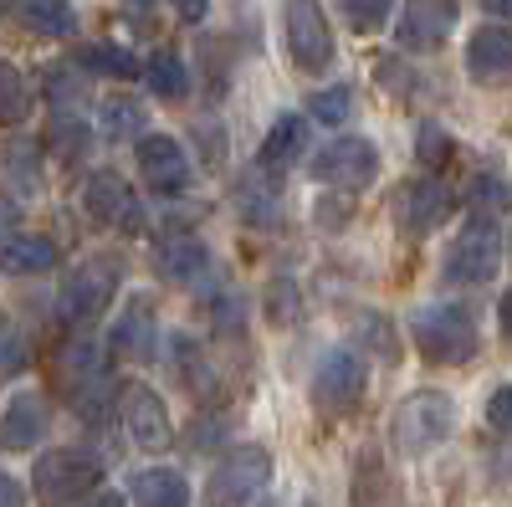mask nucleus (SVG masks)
<instances>
[{"instance_id": "nucleus-1", "label": "nucleus", "mask_w": 512, "mask_h": 507, "mask_svg": "<svg viewBox=\"0 0 512 507\" xmlns=\"http://www.w3.org/2000/svg\"><path fill=\"white\" fill-rule=\"evenodd\" d=\"M410 338L431 364H472L482 349V328L461 303H431L410 318Z\"/></svg>"}, {"instance_id": "nucleus-2", "label": "nucleus", "mask_w": 512, "mask_h": 507, "mask_svg": "<svg viewBox=\"0 0 512 507\" xmlns=\"http://www.w3.org/2000/svg\"><path fill=\"white\" fill-rule=\"evenodd\" d=\"M456 431V400L446 390H415L390 420V441L400 456H431Z\"/></svg>"}, {"instance_id": "nucleus-3", "label": "nucleus", "mask_w": 512, "mask_h": 507, "mask_svg": "<svg viewBox=\"0 0 512 507\" xmlns=\"http://www.w3.org/2000/svg\"><path fill=\"white\" fill-rule=\"evenodd\" d=\"M502 267V226L497 216H482V210H472L461 226V236L446 246V282L456 287H482L492 282Z\"/></svg>"}, {"instance_id": "nucleus-4", "label": "nucleus", "mask_w": 512, "mask_h": 507, "mask_svg": "<svg viewBox=\"0 0 512 507\" xmlns=\"http://www.w3.org/2000/svg\"><path fill=\"white\" fill-rule=\"evenodd\" d=\"M31 482H36V497L47 502V507H67V502H77V497L98 492V482H103V456L82 451V446H57V451H47V456H36Z\"/></svg>"}, {"instance_id": "nucleus-5", "label": "nucleus", "mask_w": 512, "mask_h": 507, "mask_svg": "<svg viewBox=\"0 0 512 507\" xmlns=\"http://www.w3.org/2000/svg\"><path fill=\"white\" fill-rule=\"evenodd\" d=\"M267 482H272V451L267 446H236V451H226L216 467H210L200 502L205 507H241Z\"/></svg>"}, {"instance_id": "nucleus-6", "label": "nucleus", "mask_w": 512, "mask_h": 507, "mask_svg": "<svg viewBox=\"0 0 512 507\" xmlns=\"http://www.w3.org/2000/svg\"><path fill=\"white\" fill-rule=\"evenodd\" d=\"M113 292H118V262L113 257H93V262H82L62 292H57V313L67 328H82V323H93L103 318V308L113 303Z\"/></svg>"}, {"instance_id": "nucleus-7", "label": "nucleus", "mask_w": 512, "mask_h": 507, "mask_svg": "<svg viewBox=\"0 0 512 507\" xmlns=\"http://www.w3.org/2000/svg\"><path fill=\"white\" fill-rule=\"evenodd\" d=\"M287 16V52L297 72H328L333 67V26L323 0H282Z\"/></svg>"}, {"instance_id": "nucleus-8", "label": "nucleus", "mask_w": 512, "mask_h": 507, "mask_svg": "<svg viewBox=\"0 0 512 507\" xmlns=\"http://www.w3.org/2000/svg\"><path fill=\"white\" fill-rule=\"evenodd\" d=\"M364 390H369V364H364V354H354V349L323 354V364H318V374H313V405H318L323 415H349V410L364 400Z\"/></svg>"}, {"instance_id": "nucleus-9", "label": "nucleus", "mask_w": 512, "mask_h": 507, "mask_svg": "<svg viewBox=\"0 0 512 507\" xmlns=\"http://www.w3.org/2000/svg\"><path fill=\"white\" fill-rule=\"evenodd\" d=\"M379 175V149L369 139H333L313 154V180L333 190H369Z\"/></svg>"}, {"instance_id": "nucleus-10", "label": "nucleus", "mask_w": 512, "mask_h": 507, "mask_svg": "<svg viewBox=\"0 0 512 507\" xmlns=\"http://www.w3.org/2000/svg\"><path fill=\"white\" fill-rule=\"evenodd\" d=\"M82 210H88L93 221H103V226L144 231V205H139L134 190H128V180L113 175V169H98V175L82 185Z\"/></svg>"}, {"instance_id": "nucleus-11", "label": "nucleus", "mask_w": 512, "mask_h": 507, "mask_svg": "<svg viewBox=\"0 0 512 507\" xmlns=\"http://www.w3.org/2000/svg\"><path fill=\"white\" fill-rule=\"evenodd\" d=\"M456 210V195H451V185H441L436 175L431 180H410V185H400V195H395V226L405 231V236H431L446 216Z\"/></svg>"}, {"instance_id": "nucleus-12", "label": "nucleus", "mask_w": 512, "mask_h": 507, "mask_svg": "<svg viewBox=\"0 0 512 507\" xmlns=\"http://www.w3.org/2000/svg\"><path fill=\"white\" fill-rule=\"evenodd\" d=\"M108 349L128 364H149L159 354V318H154L149 292H134V298L123 303V313L113 318V333H108Z\"/></svg>"}, {"instance_id": "nucleus-13", "label": "nucleus", "mask_w": 512, "mask_h": 507, "mask_svg": "<svg viewBox=\"0 0 512 507\" xmlns=\"http://www.w3.org/2000/svg\"><path fill=\"white\" fill-rule=\"evenodd\" d=\"M139 180L154 195H185L190 190V154L169 134H144L139 139Z\"/></svg>"}, {"instance_id": "nucleus-14", "label": "nucleus", "mask_w": 512, "mask_h": 507, "mask_svg": "<svg viewBox=\"0 0 512 507\" xmlns=\"http://www.w3.org/2000/svg\"><path fill=\"white\" fill-rule=\"evenodd\" d=\"M118 415H123V431H128V441H134L139 451H164L169 446V410H164V400L149 390V385H123V395H118Z\"/></svg>"}, {"instance_id": "nucleus-15", "label": "nucleus", "mask_w": 512, "mask_h": 507, "mask_svg": "<svg viewBox=\"0 0 512 507\" xmlns=\"http://www.w3.org/2000/svg\"><path fill=\"white\" fill-rule=\"evenodd\" d=\"M451 31H456V0H410L395 26L400 47L410 52H436Z\"/></svg>"}, {"instance_id": "nucleus-16", "label": "nucleus", "mask_w": 512, "mask_h": 507, "mask_svg": "<svg viewBox=\"0 0 512 507\" xmlns=\"http://www.w3.org/2000/svg\"><path fill=\"white\" fill-rule=\"evenodd\" d=\"M154 272L175 287H200L210 277V251L195 236H164L154 246Z\"/></svg>"}, {"instance_id": "nucleus-17", "label": "nucleus", "mask_w": 512, "mask_h": 507, "mask_svg": "<svg viewBox=\"0 0 512 507\" xmlns=\"http://www.w3.org/2000/svg\"><path fill=\"white\" fill-rule=\"evenodd\" d=\"M41 436H47V405H41V395L21 390L6 400V410H0V446L6 451H36Z\"/></svg>"}, {"instance_id": "nucleus-18", "label": "nucleus", "mask_w": 512, "mask_h": 507, "mask_svg": "<svg viewBox=\"0 0 512 507\" xmlns=\"http://www.w3.org/2000/svg\"><path fill=\"white\" fill-rule=\"evenodd\" d=\"M308 154V118L303 113H282L267 139H262V154H256V169H267V175H287V169Z\"/></svg>"}, {"instance_id": "nucleus-19", "label": "nucleus", "mask_w": 512, "mask_h": 507, "mask_svg": "<svg viewBox=\"0 0 512 507\" xmlns=\"http://www.w3.org/2000/svg\"><path fill=\"white\" fill-rule=\"evenodd\" d=\"M466 72L477 82H502L512 77V26H482L466 41Z\"/></svg>"}, {"instance_id": "nucleus-20", "label": "nucleus", "mask_w": 512, "mask_h": 507, "mask_svg": "<svg viewBox=\"0 0 512 507\" xmlns=\"http://www.w3.org/2000/svg\"><path fill=\"white\" fill-rule=\"evenodd\" d=\"M57 241L52 236H31V231H16V236H0V272L11 277H36V272H52L57 267Z\"/></svg>"}, {"instance_id": "nucleus-21", "label": "nucleus", "mask_w": 512, "mask_h": 507, "mask_svg": "<svg viewBox=\"0 0 512 507\" xmlns=\"http://www.w3.org/2000/svg\"><path fill=\"white\" fill-rule=\"evenodd\" d=\"M128 497H134V507H190V482L175 467H149L134 477Z\"/></svg>"}, {"instance_id": "nucleus-22", "label": "nucleus", "mask_w": 512, "mask_h": 507, "mask_svg": "<svg viewBox=\"0 0 512 507\" xmlns=\"http://www.w3.org/2000/svg\"><path fill=\"white\" fill-rule=\"evenodd\" d=\"M169 364H175V374H180V385L190 390V395H200V400H210L216 395V359H205V349L195 344V338H175L169 344Z\"/></svg>"}, {"instance_id": "nucleus-23", "label": "nucleus", "mask_w": 512, "mask_h": 507, "mask_svg": "<svg viewBox=\"0 0 512 507\" xmlns=\"http://www.w3.org/2000/svg\"><path fill=\"white\" fill-rule=\"evenodd\" d=\"M88 77H113V82H128V77H139L144 67L134 62V52H123V47H113V41H88V47H77V57H72Z\"/></svg>"}, {"instance_id": "nucleus-24", "label": "nucleus", "mask_w": 512, "mask_h": 507, "mask_svg": "<svg viewBox=\"0 0 512 507\" xmlns=\"http://www.w3.org/2000/svg\"><path fill=\"white\" fill-rule=\"evenodd\" d=\"M16 16H21V26L36 31V36H72V31H77L72 0H16Z\"/></svg>"}, {"instance_id": "nucleus-25", "label": "nucleus", "mask_w": 512, "mask_h": 507, "mask_svg": "<svg viewBox=\"0 0 512 507\" xmlns=\"http://www.w3.org/2000/svg\"><path fill=\"white\" fill-rule=\"evenodd\" d=\"M236 200H241V216L256 221V226H272L277 221V180L267 169H251V175L236 185Z\"/></svg>"}, {"instance_id": "nucleus-26", "label": "nucleus", "mask_w": 512, "mask_h": 507, "mask_svg": "<svg viewBox=\"0 0 512 507\" xmlns=\"http://www.w3.org/2000/svg\"><path fill=\"white\" fill-rule=\"evenodd\" d=\"M144 82H149V93L164 98V103H180L190 93V72H185V62L175 52H154L149 67H144Z\"/></svg>"}, {"instance_id": "nucleus-27", "label": "nucleus", "mask_w": 512, "mask_h": 507, "mask_svg": "<svg viewBox=\"0 0 512 507\" xmlns=\"http://www.w3.org/2000/svg\"><path fill=\"white\" fill-rule=\"evenodd\" d=\"M88 123H82L77 113H52V129H47V149L57 164H77L82 149H88Z\"/></svg>"}, {"instance_id": "nucleus-28", "label": "nucleus", "mask_w": 512, "mask_h": 507, "mask_svg": "<svg viewBox=\"0 0 512 507\" xmlns=\"http://www.w3.org/2000/svg\"><path fill=\"white\" fill-rule=\"evenodd\" d=\"M26 113H31V82L11 57H0V123H21Z\"/></svg>"}, {"instance_id": "nucleus-29", "label": "nucleus", "mask_w": 512, "mask_h": 507, "mask_svg": "<svg viewBox=\"0 0 512 507\" xmlns=\"http://www.w3.org/2000/svg\"><path fill=\"white\" fill-rule=\"evenodd\" d=\"M47 98L57 113H72L82 98H88V72H82L77 62H57L47 67Z\"/></svg>"}, {"instance_id": "nucleus-30", "label": "nucleus", "mask_w": 512, "mask_h": 507, "mask_svg": "<svg viewBox=\"0 0 512 507\" xmlns=\"http://www.w3.org/2000/svg\"><path fill=\"white\" fill-rule=\"evenodd\" d=\"M144 123H149V108L139 98H108L103 103V134L108 139H134V134H144Z\"/></svg>"}, {"instance_id": "nucleus-31", "label": "nucleus", "mask_w": 512, "mask_h": 507, "mask_svg": "<svg viewBox=\"0 0 512 507\" xmlns=\"http://www.w3.org/2000/svg\"><path fill=\"white\" fill-rule=\"evenodd\" d=\"M0 154H6L11 195H16V190H36V180H41V154H36V144H31V139H11Z\"/></svg>"}, {"instance_id": "nucleus-32", "label": "nucleus", "mask_w": 512, "mask_h": 507, "mask_svg": "<svg viewBox=\"0 0 512 507\" xmlns=\"http://www.w3.org/2000/svg\"><path fill=\"white\" fill-rule=\"evenodd\" d=\"M338 6H344V21L359 36H374V31H384V21H390L395 0H338Z\"/></svg>"}, {"instance_id": "nucleus-33", "label": "nucleus", "mask_w": 512, "mask_h": 507, "mask_svg": "<svg viewBox=\"0 0 512 507\" xmlns=\"http://www.w3.org/2000/svg\"><path fill=\"white\" fill-rule=\"evenodd\" d=\"M308 113H313L318 123H344V118L354 113V88H349V82H338V88H318V93L308 98Z\"/></svg>"}, {"instance_id": "nucleus-34", "label": "nucleus", "mask_w": 512, "mask_h": 507, "mask_svg": "<svg viewBox=\"0 0 512 507\" xmlns=\"http://www.w3.org/2000/svg\"><path fill=\"white\" fill-rule=\"evenodd\" d=\"M31 364V349H26V333L11 323V318H0V379H11Z\"/></svg>"}, {"instance_id": "nucleus-35", "label": "nucleus", "mask_w": 512, "mask_h": 507, "mask_svg": "<svg viewBox=\"0 0 512 507\" xmlns=\"http://www.w3.org/2000/svg\"><path fill=\"white\" fill-rule=\"evenodd\" d=\"M451 134L441 129V123H420V134H415V154H420V164L425 169H441L446 159H451Z\"/></svg>"}, {"instance_id": "nucleus-36", "label": "nucleus", "mask_w": 512, "mask_h": 507, "mask_svg": "<svg viewBox=\"0 0 512 507\" xmlns=\"http://www.w3.org/2000/svg\"><path fill=\"white\" fill-rule=\"evenodd\" d=\"M359 333H364V344H369V349H379L384 364H400V344H395L390 323H384L379 313H364V318H359Z\"/></svg>"}, {"instance_id": "nucleus-37", "label": "nucleus", "mask_w": 512, "mask_h": 507, "mask_svg": "<svg viewBox=\"0 0 512 507\" xmlns=\"http://www.w3.org/2000/svg\"><path fill=\"white\" fill-rule=\"evenodd\" d=\"M297 313H303V298H297V287L282 277V282H272L267 287V318L272 323H292Z\"/></svg>"}, {"instance_id": "nucleus-38", "label": "nucleus", "mask_w": 512, "mask_h": 507, "mask_svg": "<svg viewBox=\"0 0 512 507\" xmlns=\"http://www.w3.org/2000/svg\"><path fill=\"white\" fill-rule=\"evenodd\" d=\"M497 205H507V185H502L497 175H482V180H472V210L492 216Z\"/></svg>"}, {"instance_id": "nucleus-39", "label": "nucleus", "mask_w": 512, "mask_h": 507, "mask_svg": "<svg viewBox=\"0 0 512 507\" xmlns=\"http://www.w3.org/2000/svg\"><path fill=\"white\" fill-rule=\"evenodd\" d=\"M487 420H492V431L512 436V385L492 390V400H487Z\"/></svg>"}, {"instance_id": "nucleus-40", "label": "nucleus", "mask_w": 512, "mask_h": 507, "mask_svg": "<svg viewBox=\"0 0 512 507\" xmlns=\"http://www.w3.org/2000/svg\"><path fill=\"white\" fill-rule=\"evenodd\" d=\"M0 507H26V487L11 472H0Z\"/></svg>"}, {"instance_id": "nucleus-41", "label": "nucleus", "mask_w": 512, "mask_h": 507, "mask_svg": "<svg viewBox=\"0 0 512 507\" xmlns=\"http://www.w3.org/2000/svg\"><path fill=\"white\" fill-rule=\"evenodd\" d=\"M169 6H175V16H180V21H190V26H195V21H205L210 0H169Z\"/></svg>"}, {"instance_id": "nucleus-42", "label": "nucleus", "mask_w": 512, "mask_h": 507, "mask_svg": "<svg viewBox=\"0 0 512 507\" xmlns=\"http://www.w3.org/2000/svg\"><path fill=\"white\" fill-rule=\"evenodd\" d=\"M16 216H21V205H16V195H11V190H0V236H6V231L16 226Z\"/></svg>"}, {"instance_id": "nucleus-43", "label": "nucleus", "mask_w": 512, "mask_h": 507, "mask_svg": "<svg viewBox=\"0 0 512 507\" xmlns=\"http://www.w3.org/2000/svg\"><path fill=\"white\" fill-rule=\"evenodd\" d=\"M482 11H487V16H497V21L507 26V21H512V0H482Z\"/></svg>"}, {"instance_id": "nucleus-44", "label": "nucleus", "mask_w": 512, "mask_h": 507, "mask_svg": "<svg viewBox=\"0 0 512 507\" xmlns=\"http://www.w3.org/2000/svg\"><path fill=\"white\" fill-rule=\"evenodd\" d=\"M497 313H502V333H507V344H512V287L502 292V308Z\"/></svg>"}, {"instance_id": "nucleus-45", "label": "nucleus", "mask_w": 512, "mask_h": 507, "mask_svg": "<svg viewBox=\"0 0 512 507\" xmlns=\"http://www.w3.org/2000/svg\"><path fill=\"white\" fill-rule=\"evenodd\" d=\"M88 507H123V497H113V492H98Z\"/></svg>"}, {"instance_id": "nucleus-46", "label": "nucleus", "mask_w": 512, "mask_h": 507, "mask_svg": "<svg viewBox=\"0 0 512 507\" xmlns=\"http://www.w3.org/2000/svg\"><path fill=\"white\" fill-rule=\"evenodd\" d=\"M0 16H6V0H0Z\"/></svg>"}, {"instance_id": "nucleus-47", "label": "nucleus", "mask_w": 512, "mask_h": 507, "mask_svg": "<svg viewBox=\"0 0 512 507\" xmlns=\"http://www.w3.org/2000/svg\"><path fill=\"white\" fill-rule=\"evenodd\" d=\"M134 6H149V0H134Z\"/></svg>"}, {"instance_id": "nucleus-48", "label": "nucleus", "mask_w": 512, "mask_h": 507, "mask_svg": "<svg viewBox=\"0 0 512 507\" xmlns=\"http://www.w3.org/2000/svg\"><path fill=\"white\" fill-rule=\"evenodd\" d=\"M303 507H318V502H303Z\"/></svg>"}]
</instances>
